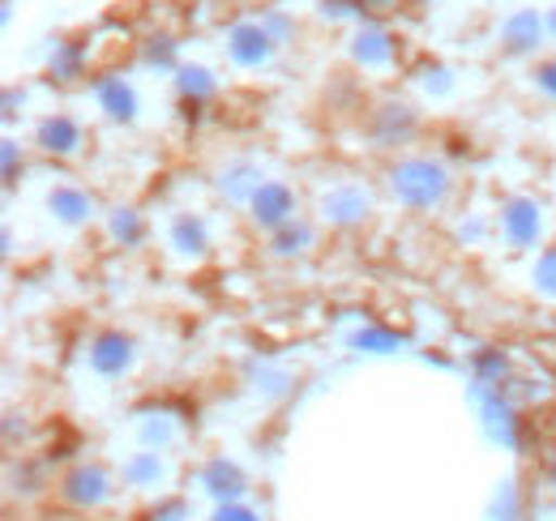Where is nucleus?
Returning a JSON list of instances; mask_svg holds the SVG:
<instances>
[{
    "label": "nucleus",
    "mask_w": 556,
    "mask_h": 521,
    "mask_svg": "<svg viewBox=\"0 0 556 521\" xmlns=\"http://www.w3.org/2000/svg\"><path fill=\"white\" fill-rule=\"evenodd\" d=\"M548 86L556 90V68H548Z\"/></svg>",
    "instance_id": "f257e3e1"
}]
</instances>
